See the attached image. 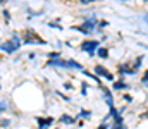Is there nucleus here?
I'll list each match as a JSON object with an SVG mask.
<instances>
[{
    "mask_svg": "<svg viewBox=\"0 0 148 129\" xmlns=\"http://www.w3.org/2000/svg\"><path fill=\"white\" fill-rule=\"evenodd\" d=\"M97 26H98V19H97V16L95 14H91L90 17H86L84 21H83V24L81 26H73L71 29L74 31H79L81 35H91L93 31H97Z\"/></svg>",
    "mask_w": 148,
    "mask_h": 129,
    "instance_id": "nucleus-1",
    "label": "nucleus"
},
{
    "mask_svg": "<svg viewBox=\"0 0 148 129\" xmlns=\"http://www.w3.org/2000/svg\"><path fill=\"white\" fill-rule=\"evenodd\" d=\"M21 40H23V45H47V42L38 35L33 28H28L21 33Z\"/></svg>",
    "mask_w": 148,
    "mask_h": 129,
    "instance_id": "nucleus-2",
    "label": "nucleus"
},
{
    "mask_svg": "<svg viewBox=\"0 0 148 129\" xmlns=\"http://www.w3.org/2000/svg\"><path fill=\"white\" fill-rule=\"evenodd\" d=\"M100 48V42L98 40H84V42L79 45V50L81 52H86L88 57H95L97 50Z\"/></svg>",
    "mask_w": 148,
    "mask_h": 129,
    "instance_id": "nucleus-3",
    "label": "nucleus"
},
{
    "mask_svg": "<svg viewBox=\"0 0 148 129\" xmlns=\"http://www.w3.org/2000/svg\"><path fill=\"white\" fill-rule=\"evenodd\" d=\"M19 48H21V45L14 43L12 40H5V42L0 43V52H3V53H7V55H12V53H16Z\"/></svg>",
    "mask_w": 148,
    "mask_h": 129,
    "instance_id": "nucleus-4",
    "label": "nucleus"
},
{
    "mask_svg": "<svg viewBox=\"0 0 148 129\" xmlns=\"http://www.w3.org/2000/svg\"><path fill=\"white\" fill-rule=\"evenodd\" d=\"M35 121H36L38 129H52L53 128V122H55V119H53L52 115H47V117L38 115V117H35Z\"/></svg>",
    "mask_w": 148,
    "mask_h": 129,
    "instance_id": "nucleus-5",
    "label": "nucleus"
},
{
    "mask_svg": "<svg viewBox=\"0 0 148 129\" xmlns=\"http://www.w3.org/2000/svg\"><path fill=\"white\" fill-rule=\"evenodd\" d=\"M93 74L97 76V78H105L107 81H114V74L112 72H109L103 66H95V69H93Z\"/></svg>",
    "mask_w": 148,
    "mask_h": 129,
    "instance_id": "nucleus-6",
    "label": "nucleus"
},
{
    "mask_svg": "<svg viewBox=\"0 0 148 129\" xmlns=\"http://www.w3.org/2000/svg\"><path fill=\"white\" fill-rule=\"evenodd\" d=\"M47 66H48V67H57V69H69V66H67V60H64V59H57V60H47Z\"/></svg>",
    "mask_w": 148,
    "mask_h": 129,
    "instance_id": "nucleus-7",
    "label": "nucleus"
},
{
    "mask_svg": "<svg viewBox=\"0 0 148 129\" xmlns=\"http://www.w3.org/2000/svg\"><path fill=\"white\" fill-rule=\"evenodd\" d=\"M103 89V100H105V103H107V107H109V110L114 109L115 105H114V96H112L110 89H107V88H102Z\"/></svg>",
    "mask_w": 148,
    "mask_h": 129,
    "instance_id": "nucleus-8",
    "label": "nucleus"
},
{
    "mask_svg": "<svg viewBox=\"0 0 148 129\" xmlns=\"http://www.w3.org/2000/svg\"><path fill=\"white\" fill-rule=\"evenodd\" d=\"M59 122H60V124H66V126H73L74 122H76V117H71V115H67V114H62V115L59 117Z\"/></svg>",
    "mask_w": 148,
    "mask_h": 129,
    "instance_id": "nucleus-9",
    "label": "nucleus"
},
{
    "mask_svg": "<svg viewBox=\"0 0 148 129\" xmlns=\"http://www.w3.org/2000/svg\"><path fill=\"white\" fill-rule=\"evenodd\" d=\"M67 66H69V69H76V71H84L83 64H79V62H77V60H74V59H69V60H67Z\"/></svg>",
    "mask_w": 148,
    "mask_h": 129,
    "instance_id": "nucleus-10",
    "label": "nucleus"
},
{
    "mask_svg": "<svg viewBox=\"0 0 148 129\" xmlns=\"http://www.w3.org/2000/svg\"><path fill=\"white\" fill-rule=\"evenodd\" d=\"M95 57H98V59H109V50H107L105 46H100V48L97 50Z\"/></svg>",
    "mask_w": 148,
    "mask_h": 129,
    "instance_id": "nucleus-11",
    "label": "nucleus"
},
{
    "mask_svg": "<svg viewBox=\"0 0 148 129\" xmlns=\"http://www.w3.org/2000/svg\"><path fill=\"white\" fill-rule=\"evenodd\" d=\"M112 88H114V89H117V91H119V89H129V85L119 79V81H114V86H112Z\"/></svg>",
    "mask_w": 148,
    "mask_h": 129,
    "instance_id": "nucleus-12",
    "label": "nucleus"
},
{
    "mask_svg": "<svg viewBox=\"0 0 148 129\" xmlns=\"http://www.w3.org/2000/svg\"><path fill=\"white\" fill-rule=\"evenodd\" d=\"M81 72H83V74L86 76V78H90V79H93V81H95V83H97L98 86H102V81H100V78H97V76H95L93 72H90V71H81Z\"/></svg>",
    "mask_w": 148,
    "mask_h": 129,
    "instance_id": "nucleus-13",
    "label": "nucleus"
},
{
    "mask_svg": "<svg viewBox=\"0 0 148 129\" xmlns=\"http://www.w3.org/2000/svg\"><path fill=\"white\" fill-rule=\"evenodd\" d=\"M91 115H93V112H91V110H84V109H83V110H81V112L77 114L76 121H77V119H90Z\"/></svg>",
    "mask_w": 148,
    "mask_h": 129,
    "instance_id": "nucleus-14",
    "label": "nucleus"
},
{
    "mask_svg": "<svg viewBox=\"0 0 148 129\" xmlns=\"http://www.w3.org/2000/svg\"><path fill=\"white\" fill-rule=\"evenodd\" d=\"M10 126H12V121L10 119H0V128L7 129V128H10Z\"/></svg>",
    "mask_w": 148,
    "mask_h": 129,
    "instance_id": "nucleus-15",
    "label": "nucleus"
},
{
    "mask_svg": "<svg viewBox=\"0 0 148 129\" xmlns=\"http://www.w3.org/2000/svg\"><path fill=\"white\" fill-rule=\"evenodd\" d=\"M48 60H57V59H60V52H48Z\"/></svg>",
    "mask_w": 148,
    "mask_h": 129,
    "instance_id": "nucleus-16",
    "label": "nucleus"
},
{
    "mask_svg": "<svg viewBox=\"0 0 148 129\" xmlns=\"http://www.w3.org/2000/svg\"><path fill=\"white\" fill-rule=\"evenodd\" d=\"M2 16H3V19H5V23H9V21H10V10H9L7 7H3V10H2Z\"/></svg>",
    "mask_w": 148,
    "mask_h": 129,
    "instance_id": "nucleus-17",
    "label": "nucleus"
},
{
    "mask_svg": "<svg viewBox=\"0 0 148 129\" xmlns=\"http://www.w3.org/2000/svg\"><path fill=\"white\" fill-rule=\"evenodd\" d=\"M88 83H84V81H83V83H81V95H83V96H86V93H88Z\"/></svg>",
    "mask_w": 148,
    "mask_h": 129,
    "instance_id": "nucleus-18",
    "label": "nucleus"
},
{
    "mask_svg": "<svg viewBox=\"0 0 148 129\" xmlns=\"http://www.w3.org/2000/svg\"><path fill=\"white\" fill-rule=\"evenodd\" d=\"M59 21H60V19H57L55 23H48V26H50V28H55V29H62V26L59 24Z\"/></svg>",
    "mask_w": 148,
    "mask_h": 129,
    "instance_id": "nucleus-19",
    "label": "nucleus"
},
{
    "mask_svg": "<svg viewBox=\"0 0 148 129\" xmlns=\"http://www.w3.org/2000/svg\"><path fill=\"white\" fill-rule=\"evenodd\" d=\"M57 96H60L64 102H71V96H67V95H64L62 91H57Z\"/></svg>",
    "mask_w": 148,
    "mask_h": 129,
    "instance_id": "nucleus-20",
    "label": "nucleus"
},
{
    "mask_svg": "<svg viewBox=\"0 0 148 129\" xmlns=\"http://www.w3.org/2000/svg\"><path fill=\"white\" fill-rule=\"evenodd\" d=\"M97 129H110V124H107V122H102V124H100Z\"/></svg>",
    "mask_w": 148,
    "mask_h": 129,
    "instance_id": "nucleus-21",
    "label": "nucleus"
},
{
    "mask_svg": "<svg viewBox=\"0 0 148 129\" xmlns=\"http://www.w3.org/2000/svg\"><path fill=\"white\" fill-rule=\"evenodd\" d=\"M107 26H109V23H107V21H100L97 28H107Z\"/></svg>",
    "mask_w": 148,
    "mask_h": 129,
    "instance_id": "nucleus-22",
    "label": "nucleus"
},
{
    "mask_svg": "<svg viewBox=\"0 0 148 129\" xmlns=\"http://www.w3.org/2000/svg\"><path fill=\"white\" fill-rule=\"evenodd\" d=\"M122 98H124V100H126L127 103H131V102H133V96H131V95H124Z\"/></svg>",
    "mask_w": 148,
    "mask_h": 129,
    "instance_id": "nucleus-23",
    "label": "nucleus"
},
{
    "mask_svg": "<svg viewBox=\"0 0 148 129\" xmlns=\"http://www.w3.org/2000/svg\"><path fill=\"white\" fill-rule=\"evenodd\" d=\"M64 88H66V89H73L74 86H73V83H69V81H66V83H64Z\"/></svg>",
    "mask_w": 148,
    "mask_h": 129,
    "instance_id": "nucleus-24",
    "label": "nucleus"
},
{
    "mask_svg": "<svg viewBox=\"0 0 148 129\" xmlns=\"http://www.w3.org/2000/svg\"><path fill=\"white\" fill-rule=\"evenodd\" d=\"M141 83H145V85L148 83V71L145 72V74H143V78H141Z\"/></svg>",
    "mask_w": 148,
    "mask_h": 129,
    "instance_id": "nucleus-25",
    "label": "nucleus"
},
{
    "mask_svg": "<svg viewBox=\"0 0 148 129\" xmlns=\"http://www.w3.org/2000/svg\"><path fill=\"white\" fill-rule=\"evenodd\" d=\"M28 59H29V60H35V59H36V53H33V52H31V53L28 55Z\"/></svg>",
    "mask_w": 148,
    "mask_h": 129,
    "instance_id": "nucleus-26",
    "label": "nucleus"
},
{
    "mask_svg": "<svg viewBox=\"0 0 148 129\" xmlns=\"http://www.w3.org/2000/svg\"><path fill=\"white\" fill-rule=\"evenodd\" d=\"M91 3V0H81V5H90Z\"/></svg>",
    "mask_w": 148,
    "mask_h": 129,
    "instance_id": "nucleus-27",
    "label": "nucleus"
},
{
    "mask_svg": "<svg viewBox=\"0 0 148 129\" xmlns=\"http://www.w3.org/2000/svg\"><path fill=\"white\" fill-rule=\"evenodd\" d=\"M145 23H148V14L145 16Z\"/></svg>",
    "mask_w": 148,
    "mask_h": 129,
    "instance_id": "nucleus-28",
    "label": "nucleus"
},
{
    "mask_svg": "<svg viewBox=\"0 0 148 129\" xmlns=\"http://www.w3.org/2000/svg\"><path fill=\"white\" fill-rule=\"evenodd\" d=\"M3 3H5V2H3V0H0V5H3Z\"/></svg>",
    "mask_w": 148,
    "mask_h": 129,
    "instance_id": "nucleus-29",
    "label": "nucleus"
},
{
    "mask_svg": "<svg viewBox=\"0 0 148 129\" xmlns=\"http://www.w3.org/2000/svg\"><path fill=\"white\" fill-rule=\"evenodd\" d=\"M0 89H2V85H0Z\"/></svg>",
    "mask_w": 148,
    "mask_h": 129,
    "instance_id": "nucleus-30",
    "label": "nucleus"
},
{
    "mask_svg": "<svg viewBox=\"0 0 148 129\" xmlns=\"http://www.w3.org/2000/svg\"><path fill=\"white\" fill-rule=\"evenodd\" d=\"M147 88H148V83H147Z\"/></svg>",
    "mask_w": 148,
    "mask_h": 129,
    "instance_id": "nucleus-31",
    "label": "nucleus"
}]
</instances>
